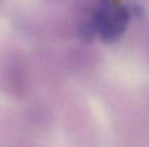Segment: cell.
<instances>
[{"label":"cell","instance_id":"1","mask_svg":"<svg viewBox=\"0 0 149 147\" xmlns=\"http://www.w3.org/2000/svg\"><path fill=\"white\" fill-rule=\"evenodd\" d=\"M130 22V12L124 5L113 0H98L86 22L90 34L102 41L113 42L118 39Z\"/></svg>","mask_w":149,"mask_h":147},{"label":"cell","instance_id":"3","mask_svg":"<svg viewBox=\"0 0 149 147\" xmlns=\"http://www.w3.org/2000/svg\"><path fill=\"white\" fill-rule=\"evenodd\" d=\"M3 3H4V0H0V5H1V4H3Z\"/></svg>","mask_w":149,"mask_h":147},{"label":"cell","instance_id":"2","mask_svg":"<svg viewBox=\"0 0 149 147\" xmlns=\"http://www.w3.org/2000/svg\"><path fill=\"white\" fill-rule=\"evenodd\" d=\"M1 83L9 95L21 98L28 90V68L22 59L13 56L5 63Z\"/></svg>","mask_w":149,"mask_h":147}]
</instances>
